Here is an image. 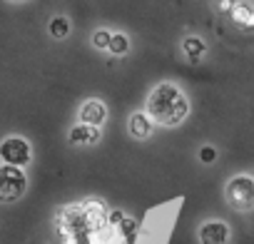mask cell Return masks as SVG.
<instances>
[{"mask_svg":"<svg viewBox=\"0 0 254 244\" xmlns=\"http://www.w3.org/2000/svg\"><path fill=\"white\" fill-rule=\"evenodd\" d=\"M95 142H100V127L80 122L70 130V145H95Z\"/></svg>","mask_w":254,"mask_h":244,"instance_id":"cell-9","label":"cell"},{"mask_svg":"<svg viewBox=\"0 0 254 244\" xmlns=\"http://www.w3.org/2000/svg\"><path fill=\"white\" fill-rule=\"evenodd\" d=\"M199 237V244H227L229 242V227L219 219H212V222H204L197 232Z\"/></svg>","mask_w":254,"mask_h":244,"instance_id":"cell-5","label":"cell"},{"mask_svg":"<svg viewBox=\"0 0 254 244\" xmlns=\"http://www.w3.org/2000/svg\"><path fill=\"white\" fill-rule=\"evenodd\" d=\"M145 112L152 117L155 125L177 127L180 122H185V117L190 115V100H187V95L182 92L180 85L160 82L147 95V110Z\"/></svg>","mask_w":254,"mask_h":244,"instance_id":"cell-1","label":"cell"},{"mask_svg":"<svg viewBox=\"0 0 254 244\" xmlns=\"http://www.w3.org/2000/svg\"><path fill=\"white\" fill-rule=\"evenodd\" d=\"M229 18L244 28V30H252L254 28V0H237L229 10Z\"/></svg>","mask_w":254,"mask_h":244,"instance_id":"cell-8","label":"cell"},{"mask_svg":"<svg viewBox=\"0 0 254 244\" xmlns=\"http://www.w3.org/2000/svg\"><path fill=\"white\" fill-rule=\"evenodd\" d=\"M199 160H202L204 165H212V162L217 160V150H214L212 145H204V147L199 150Z\"/></svg>","mask_w":254,"mask_h":244,"instance_id":"cell-14","label":"cell"},{"mask_svg":"<svg viewBox=\"0 0 254 244\" xmlns=\"http://www.w3.org/2000/svg\"><path fill=\"white\" fill-rule=\"evenodd\" d=\"M122 219H125V217H122L120 212H112V214H110V224H120Z\"/></svg>","mask_w":254,"mask_h":244,"instance_id":"cell-15","label":"cell"},{"mask_svg":"<svg viewBox=\"0 0 254 244\" xmlns=\"http://www.w3.org/2000/svg\"><path fill=\"white\" fill-rule=\"evenodd\" d=\"M107 53H112V55H117V58L127 55V53H130V38H127L125 33H120V30H117V33H112Z\"/></svg>","mask_w":254,"mask_h":244,"instance_id":"cell-12","label":"cell"},{"mask_svg":"<svg viewBox=\"0 0 254 244\" xmlns=\"http://www.w3.org/2000/svg\"><path fill=\"white\" fill-rule=\"evenodd\" d=\"M155 122L147 112H132L130 120H127V132H130L135 140H147L152 135Z\"/></svg>","mask_w":254,"mask_h":244,"instance_id":"cell-7","label":"cell"},{"mask_svg":"<svg viewBox=\"0 0 254 244\" xmlns=\"http://www.w3.org/2000/svg\"><path fill=\"white\" fill-rule=\"evenodd\" d=\"M105 120H107V105L102 100H87V102H82V107H80V122L100 127Z\"/></svg>","mask_w":254,"mask_h":244,"instance_id":"cell-6","label":"cell"},{"mask_svg":"<svg viewBox=\"0 0 254 244\" xmlns=\"http://www.w3.org/2000/svg\"><path fill=\"white\" fill-rule=\"evenodd\" d=\"M10 3H23V0H10Z\"/></svg>","mask_w":254,"mask_h":244,"instance_id":"cell-16","label":"cell"},{"mask_svg":"<svg viewBox=\"0 0 254 244\" xmlns=\"http://www.w3.org/2000/svg\"><path fill=\"white\" fill-rule=\"evenodd\" d=\"M70 30H72V25H70V20H67L65 15H55V18H50V23H48V33H50V38H55V40H65V38L70 35Z\"/></svg>","mask_w":254,"mask_h":244,"instance_id":"cell-11","label":"cell"},{"mask_svg":"<svg viewBox=\"0 0 254 244\" xmlns=\"http://www.w3.org/2000/svg\"><path fill=\"white\" fill-rule=\"evenodd\" d=\"M110 38H112V30H107V28H97V30L92 33L90 43H92L95 50H107V48H110Z\"/></svg>","mask_w":254,"mask_h":244,"instance_id":"cell-13","label":"cell"},{"mask_svg":"<svg viewBox=\"0 0 254 244\" xmlns=\"http://www.w3.org/2000/svg\"><path fill=\"white\" fill-rule=\"evenodd\" d=\"M0 160H3L5 165L25 167L33 160L30 142L23 140V137H8V140H3V142H0Z\"/></svg>","mask_w":254,"mask_h":244,"instance_id":"cell-4","label":"cell"},{"mask_svg":"<svg viewBox=\"0 0 254 244\" xmlns=\"http://www.w3.org/2000/svg\"><path fill=\"white\" fill-rule=\"evenodd\" d=\"M227 204L237 212H249L254 207V177L249 175H237L227 182L224 187Z\"/></svg>","mask_w":254,"mask_h":244,"instance_id":"cell-2","label":"cell"},{"mask_svg":"<svg viewBox=\"0 0 254 244\" xmlns=\"http://www.w3.org/2000/svg\"><path fill=\"white\" fill-rule=\"evenodd\" d=\"M182 53H185V58L190 62H199L204 58V53H207V43L199 35H187L182 40Z\"/></svg>","mask_w":254,"mask_h":244,"instance_id":"cell-10","label":"cell"},{"mask_svg":"<svg viewBox=\"0 0 254 244\" xmlns=\"http://www.w3.org/2000/svg\"><path fill=\"white\" fill-rule=\"evenodd\" d=\"M28 189V177L18 165H0V202H18Z\"/></svg>","mask_w":254,"mask_h":244,"instance_id":"cell-3","label":"cell"}]
</instances>
